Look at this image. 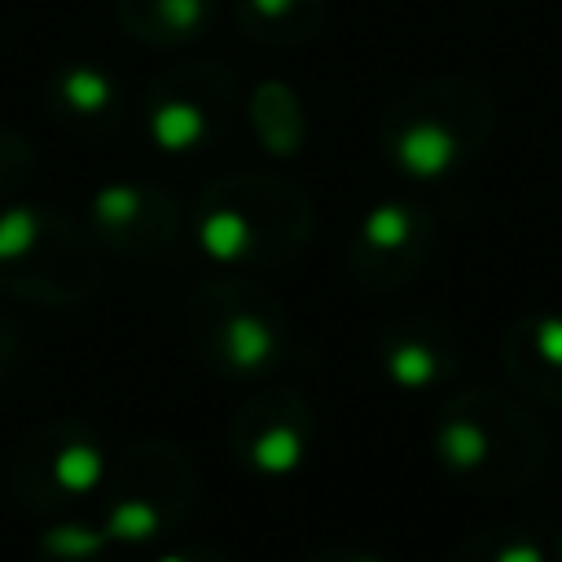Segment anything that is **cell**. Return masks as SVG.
Here are the masks:
<instances>
[{
    "label": "cell",
    "instance_id": "cell-18",
    "mask_svg": "<svg viewBox=\"0 0 562 562\" xmlns=\"http://www.w3.org/2000/svg\"><path fill=\"white\" fill-rule=\"evenodd\" d=\"M26 171H31V145L18 132L0 127V193H13L26 180Z\"/></svg>",
    "mask_w": 562,
    "mask_h": 562
},
{
    "label": "cell",
    "instance_id": "cell-5",
    "mask_svg": "<svg viewBox=\"0 0 562 562\" xmlns=\"http://www.w3.org/2000/svg\"><path fill=\"white\" fill-rule=\"evenodd\" d=\"M105 492H110L105 518H101L105 540L110 544L154 540L158 531H167L189 514L193 465L184 448L149 439V443H136L127 457H119V465L105 474Z\"/></svg>",
    "mask_w": 562,
    "mask_h": 562
},
{
    "label": "cell",
    "instance_id": "cell-9",
    "mask_svg": "<svg viewBox=\"0 0 562 562\" xmlns=\"http://www.w3.org/2000/svg\"><path fill=\"white\" fill-rule=\"evenodd\" d=\"M316 439V413L294 386H263L255 391L233 426H228V448L233 457L255 470V474H290L307 461Z\"/></svg>",
    "mask_w": 562,
    "mask_h": 562
},
{
    "label": "cell",
    "instance_id": "cell-21",
    "mask_svg": "<svg viewBox=\"0 0 562 562\" xmlns=\"http://www.w3.org/2000/svg\"><path fill=\"white\" fill-rule=\"evenodd\" d=\"M158 562H228V558L215 553V549H184V553H167V558H158Z\"/></svg>",
    "mask_w": 562,
    "mask_h": 562
},
{
    "label": "cell",
    "instance_id": "cell-12",
    "mask_svg": "<svg viewBox=\"0 0 562 562\" xmlns=\"http://www.w3.org/2000/svg\"><path fill=\"white\" fill-rule=\"evenodd\" d=\"M378 364L400 391H435L457 378L461 342L439 316H404L382 329Z\"/></svg>",
    "mask_w": 562,
    "mask_h": 562
},
{
    "label": "cell",
    "instance_id": "cell-4",
    "mask_svg": "<svg viewBox=\"0 0 562 562\" xmlns=\"http://www.w3.org/2000/svg\"><path fill=\"white\" fill-rule=\"evenodd\" d=\"M189 342L220 378H259L285 356V312L263 285L220 277L189 299Z\"/></svg>",
    "mask_w": 562,
    "mask_h": 562
},
{
    "label": "cell",
    "instance_id": "cell-15",
    "mask_svg": "<svg viewBox=\"0 0 562 562\" xmlns=\"http://www.w3.org/2000/svg\"><path fill=\"white\" fill-rule=\"evenodd\" d=\"M325 22V0H237V26L263 48H299Z\"/></svg>",
    "mask_w": 562,
    "mask_h": 562
},
{
    "label": "cell",
    "instance_id": "cell-1",
    "mask_svg": "<svg viewBox=\"0 0 562 562\" xmlns=\"http://www.w3.org/2000/svg\"><path fill=\"white\" fill-rule=\"evenodd\" d=\"M430 452L457 487L474 496H509L544 474L549 430L514 391L457 386L435 413Z\"/></svg>",
    "mask_w": 562,
    "mask_h": 562
},
{
    "label": "cell",
    "instance_id": "cell-20",
    "mask_svg": "<svg viewBox=\"0 0 562 562\" xmlns=\"http://www.w3.org/2000/svg\"><path fill=\"white\" fill-rule=\"evenodd\" d=\"M307 562H382V558L360 553V549H321V553H312Z\"/></svg>",
    "mask_w": 562,
    "mask_h": 562
},
{
    "label": "cell",
    "instance_id": "cell-19",
    "mask_svg": "<svg viewBox=\"0 0 562 562\" xmlns=\"http://www.w3.org/2000/svg\"><path fill=\"white\" fill-rule=\"evenodd\" d=\"M22 356V342H18V329L9 321H0V373Z\"/></svg>",
    "mask_w": 562,
    "mask_h": 562
},
{
    "label": "cell",
    "instance_id": "cell-10",
    "mask_svg": "<svg viewBox=\"0 0 562 562\" xmlns=\"http://www.w3.org/2000/svg\"><path fill=\"white\" fill-rule=\"evenodd\" d=\"M92 233L114 255H154L162 250L180 228V206L158 184H105L92 193L88 206Z\"/></svg>",
    "mask_w": 562,
    "mask_h": 562
},
{
    "label": "cell",
    "instance_id": "cell-8",
    "mask_svg": "<svg viewBox=\"0 0 562 562\" xmlns=\"http://www.w3.org/2000/svg\"><path fill=\"white\" fill-rule=\"evenodd\" d=\"M430 255H435V215L422 202L391 198L360 220L347 250V268L360 290L391 294L404 290L430 263Z\"/></svg>",
    "mask_w": 562,
    "mask_h": 562
},
{
    "label": "cell",
    "instance_id": "cell-16",
    "mask_svg": "<svg viewBox=\"0 0 562 562\" xmlns=\"http://www.w3.org/2000/svg\"><path fill=\"white\" fill-rule=\"evenodd\" d=\"M246 119L259 136V145L277 158H290L303 149V136H307V119H303V105L294 97L290 83L281 79H263L250 97H246Z\"/></svg>",
    "mask_w": 562,
    "mask_h": 562
},
{
    "label": "cell",
    "instance_id": "cell-22",
    "mask_svg": "<svg viewBox=\"0 0 562 562\" xmlns=\"http://www.w3.org/2000/svg\"><path fill=\"white\" fill-rule=\"evenodd\" d=\"M553 562H562V536H558V544H553Z\"/></svg>",
    "mask_w": 562,
    "mask_h": 562
},
{
    "label": "cell",
    "instance_id": "cell-7",
    "mask_svg": "<svg viewBox=\"0 0 562 562\" xmlns=\"http://www.w3.org/2000/svg\"><path fill=\"white\" fill-rule=\"evenodd\" d=\"M105 474H110V461L97 435L83 422L57 417L26 435V443L13 457L9 483L31 514H57L61 505L97 492Z\"/></svg>",
    "mask_w": 562,
    "mask_h": 562
},
{
    "label": "cell",
    "instance_id": "cell-17",
    "mask_svg": "<svg viewBox=\"0 0 562 562\" xmlns=\"http://www.w3.org/2000/svg\"><path fill=\"white\" fill-rule=\"evenodd\" d=\"M448 562H553L549 544L531 531V527H509V522H496V527H479L470 531Z\"/></svg>",
    "mask_w": 562,
    "mask_h": 562
},
{
    "label": "cell",
    "instance_id": "cell-14",
    "mask_svg": "<svg viewBox=\"0 0 562 562\" xmlns=\"http://www.w3.org/2000/svg\"><path fill=\"white\" fill-rule=\"evenodd\" d=\"M119 26L149 48H184L215 22V0H114Z\"/></svg>",
    "mask_w": 562,
    "mask_h": 562
},
{
    "label": "cell",
    "instance_id": "cell-6",
    "mask_svg": "<svg viewBox=\"0 0 562 562\" xmlns=\"http://www.w3.org/2000/svg\"><path fill=\"white\" fill-rule=\"evenodd\" d=\"M237 105V79L220 61H184L149 83L140 119L162 154H198L228 132Z\"/></svg>",
    "mask_w": 562,
    "mask_h": 562
},
{
    "label": "cell",
    "instance_id": "cell-2",
    "mask_svg": "<svg viewBox=\"0 0 562 562\" xmlns=\"http://www.w3.org/2000/svg\"><path fill=\"white\" fill-rule=\"evenodd\" d=\"M492 127L496 101L487 83L470 75H439L413 83L386 105L378 123V145L400 176L417 184H439L465 171L487 149Z\"/></svg>",
    "mask_w": 562,
    "mask_h": 562
},
{
    "label": "cell",
    "instance_id": "cell-13",
    "mask_svg": "<svg viewBox=\"0 0 562 562\" xmlns=\"http://www.w3.org/2000/svg\"><path fill=\"white\" fill-rule=\"evenodd\" d=\"M44 105L79 136H105L123 123V88L97 61H61L44 83Z\"/></svg>",
    "mask_w": 562,
    "mask_h": 562
},
{
    "label": "cell",
    "instance_id": "cell-3",
    "mask_svg": "<svg viewBox=\"0 0 562 562\" xmlns=\"http://www.w3.org/2000/svg\"><path fill=\"white\" fill-rule=\"evenodd\" d=\"M312 237L307 198L277 176H224L198 202V241L228 268H272Z\"/></svg>",
    "mask_w": 562,
    "mask_h": 562
},
{
    "label": "cell",
    "instance_id": "cell-11",
    "mask_svg": "<svg viewBox=\"0 0 562 562\" xmlns=\"http://www.w3.org/2000/svg\"><path fill=\"white\" fill-rule=\"evenodd\" d=\"M501 369L536 408L562 413V312H522L501 329Z\"/></svg>",
    "mask_w": 562,
    "mask_h": 562
}]
</instances>
